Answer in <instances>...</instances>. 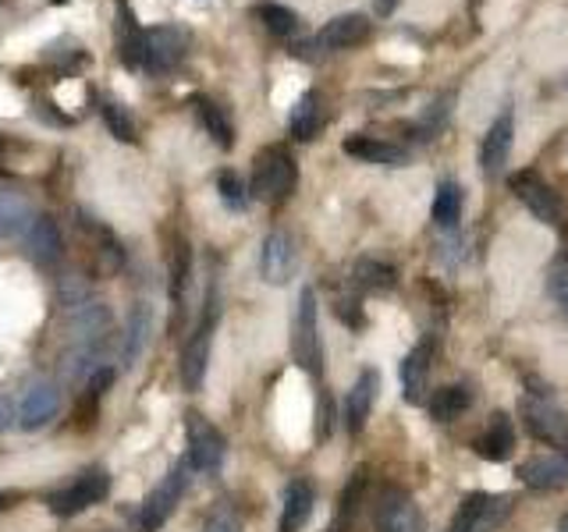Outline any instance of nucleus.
<instances>
[{"mask_svg":"<svg viewBox=\"0 0 568 532\" xmlns=\"http://www.w3.org/2000/svg\"><path fill=\"white\" fill-rule=\"evenodd\" d=\"M298 185V167H295V156L284 150V146H271L256 156L253 164V177H248V195L260 203H284Z\"/></svg>","mask_w":568,"mask_h":532,"instance_id":"1","label":"nucleus"},{"mask_svg":"<svg viewBox=\"0 0 568 532\" xmlns=\"http://www.w3.org/2000/svg\"><path fill=\"white\" fill-rule=\"evenodd\" d=\"M523 419L529 426V433L537 437L547 448H555L558 454H568V412L547 395V390L532 387L523 398Z\"/></svg>","mask_w":568,"mask_h":532,"instance_id":"2","label":"nucleus"},{"mask_svg":"<svg viewBox=\"0 0 568 532\" xmlns=\"http://www.w3.org/2000/svg\"><path fill=\"white\" fill-rule=\"evenodd\" d=\"M185 487H189V461H178V466L160 479V487H153L146 501L139 504L135 532H160V525H164L174 514V508L182 504Z\"/></svg>","mask_w":568,"mask_h":532,"instance_id":"3","label":"nucleus"},{"mask_svg":"<svg viewBox=\"0 0 568 532\" xmlns=\"http://www.w3.org/2000/svg\"><path fill=\"white\" fill-rule=\"evenodd\" d=\"M511 192H515V200H519L540 224L565 227V203H561V195L550 188L537 171L511 174Z\"/></svg>","mask_w":568,"mask_h":532,"instance_id":"4","label":"nucleus"},{"mask_svg":"<svg viewBox=\"0 0 568 532\" xmlns=\"http://www.w3.org/2000/svg\"><path fill=\"white\" fill-rule=\"evenodd\" d=\"M295 362L310 372V377H320L324 372V345H320V327H316V295L313 288H302L298 295V313H295Z\"/></svg>","mask_w":568,"mask_h":532,"instance_id":"5","label":"nucleus"},{"mask_svg":"<svg viewBox=\"0 0 568 532\" xmlns=\"http://www.w3.org/2000/svg\"><path fill=\"white\" fill-rule=\"evenodd\" d=\"M106 490H111V475H106L103 469H89L85 475L75 479V483L53 490L47 497V504H50L53 514H58V519H71V514H82L93 504H100L106 497Z\"/></svg>","mask_w":568,"mask_h":532,"instance_id":"6","label":"nucleus"},{"mask_svg":"<svg viewBox=\"0 0 568 532\" xmlns=\"http://www.w3.org/2000/svg\"><path fill=\"white\" fill-rule=\"evenodd\" d=\"M508 514H511V504L505 501V497L469 493L466 501L458 504L448 532H497V525H501Z\"/></svg>","mask_w":568,"mask_h":532,"instance_id":"7","label":"nucleus"},{"mask_svg":"<svg viewBox=\"0 0 568 532\" xmlns=\"http://www.w3.org/2000/svg\"><path fill=\"white\" fill-rule=\"evenodd\" d=\"M185 437H189V466L195 472H213L224 461V433L206 416L189 412L185 416Z\"/></svg>","mask_w":568,"mask_h":532,"instance_id":"8","label":"nucleus"},{"mask_svg":"<svg viewBox=\"0 0 568 532\" xmlns=\"http://www.w3.org/2000/svg\"><path fill=\"white\" fill-rule=\"evenodd\" d=\"M213 316H217V301H213V291H210L206 313L200 319V327L192 330V337L185 341V351H182V383H185V390H200L203 380H206L210 341H213Z\"/></svg>","mask_w":568,"mask_h":532,"instance_id":"9","label":"nucleus"},{"mask_svg":"<svg viewBox=\"0 0 568 532\" xmlns=\"http://www.w3.org/2000/svg\"><path fill=\"white\" fill-rule=\"evenodd\" d=\"M511 142H515V111L511 103L505 106L501 114L490 121V129L479 139V150H476V164L487 177H497L505 171L508 156H511Z\"/></svg>","mask_w":568,"mask_h":532,"instance_id":"10","label":"nucleus"},{"mask_svg":"<svg viewBox=\"0 0 568 532\" xmlns=\"http://www.w3.org/2000/svg\"><path fill=\"white\" fill-rule=\"evenodd\" d=\"M189 53V32L178 25H156L146 29V58H142V68H150L153 75H164V71H174L182 64V58Z\"/></svg>","mask_w":568,"mask_h":532,"instance_id":"11","label":"nucleus"},{"mask_svg":"<svg viewBox=\"0 0 568 532\" xmlns=\"http://www.w3.org/2000/svg\"><path fill=\"white\" fill-rule=\"evenodd\" d=\"M111 327H114L111 309L97 298H85L82 306H75V313H71V348L103 351V341L111 337Z\"/></svg>","mask_w":568,"mask_h":532,"instance_id":"12","label":"nucleus"},{"mask_svg":"<svg viewBox=\"0 0 568 532\" xmlns=\"http://www.w3.org/2000/svg\"><path fill=\"white\" fill-rule=\"evenodd\" d=\"M377 532H426L423 511L398 487H387L377 501Z\"/></svg>","mask_w":568,"mask_h":532,"instance_id":"13","label":"nucleus"},{"mask_svg":"<svg viewBox=\"0 0 568 532\" xmlns=\"http://www.w3.org/2000/svg\"><path fill=\"white\" fill-rule=\"evenodd\" d=\"M298 270V245L288 231H271L260 253V274L266 284H288Z\"/></svg>","mask_w":568,"mask_h":532,"instance_id":"14","label":"nucleus"},{"mask_svg":"<svg viewBox=\"0 0 568 532\" xmlns=\"http://www.w3.org/2000/svg\"><path fill=\"white\" fill-rule=\"evenodd\" d=\"M519 479L529 490L555 493L568 487V454H532L519 466Z\"/></svg>","mask_w":568,"mask_h":532,"instance_id":"15","label":"nucleus"},{"mask_svg":"<svg viewBox=\"0 0 568 532\" xmlns=\"http://www.w3.org/2000/svg\"><path fill=\"white\" fill-rule=\"evenodd\" d=\"M369 18L366 14H337L331 22L316 32L313 47L320 50H348V47H359L366 35H369Z\"/></svg>","mask_w":568,"mask_h":532,"instance_id":"16","label":"nucleus"},{"mask_svg":"<svg viewBox=\"0 0 568 532\" xmlns=\"http://www.w3.org/2000/svg\"><path fill=\"white\" fill-rule=\"evenodd\" d=\"M342 150L348 156H355V160H363V164H381V167L408 164V150L405 146H398V142H387V139H377V135H348Z\"/></svg>","mask_w":568,"mask_h":532,"instance_id":"17","label":"nucleus"},{"mask_svg":"<svg viewBox=\"0 0 568 532\" xmlns=\"http://www.w3.org/2000/svg\"><path fill=\"white\" fill-rule=\"evenodd\" d=\"M58 412H61V390L53 383H36L26 390L22 405H18V422H22L26 430H40V426H47Z\"/></svg>","mask_w":568,"mask_h":532,"instance_id":"18","label":"nucleus"},{"mask_svg":"<svg viewBox=\"0 0 568 532\" xmlns=\"http://www.w3.org/2000/svg\"><path fill=\"white\" fill-rule=\"evenodd\" d=\"M118 53L124 68H142L146 58V29L139 25L129 0H118Z\"/></svg>","mask_w":568,"mask_h":532,"instance_id":"19","label":"nucleus"},{"mask_svg":"<svg viewBox=\"0 0 568 532\" xmlns=\"http://www.w3.org/2000/svg\"><path fill=\"white\" fill-rule=\"evenodd\" d=\"M377 395H381V372L377 369H363L359 380H355V387L348 390V401H345V419H348V430L359 433L373 405H377Z\"/></svg>","mask_w":568,"mask_h":532,"instance_id":"20","label":"nucleus"},{"mask_svg":"<svg viewBox=\"0 0 568 532\" xmlns=\"http://www.w3.org/2000/svg\"><path fill=\"white\" fill-rule=\"evenodd\" d=\"M26 245H29V256H32L36 263H40V266H58L61 256H64L61 227L53 224L50 217H36V221L29 224Z\"/></svg>","mask_w":568,"mask_h":532,"instance_id":"21","label":"nucleus"},{"mask_svg":"<svg viewBox=\"0 0 568 532\" xmlns=\"http://www.w3.org/2000/svg\"><path fill=\"white\" fill-rule=\"evenodd\" d=\"M430 359H434V345L419 341L413 351L405 355L402 362V387H405V401H423L426 398V377H430Z\"/></svg>","mask_w":568,"mask_h":532,"instance_id":"22","label":"nucleus"},{"mask_svg":"<svg viewBox=\"0 0 568 532\" xmlns=\"http://www.w3.org/2000/svg\"><path fill=\"white\" fill-rule=\"evenodd\" d=\"M288 129L298 142H310L320 135L324 129V96L310 89V93H302L292 106V117H288Z\"/></svg>","mask_w":568,"mask_h":532,"instance_id":"23","label":"nucleus"},{"mask_svg":"<svg viewBox=\"0 0 568 532\" xmlns=\"http://www.w3.org/2000/svg\"><path fill=\"white\" fill-rule=\"evenodd\" d=\"M511 448H515V430H511V419L505 412H497L487 430L473 440V451L487 461H505L511 454Z\"/></svg>","mask_w":568,"mask_h":532,"instance_id":"24","label":"nucleus"},{"mask_svg":"<svg viewBox=\"0 0 568 532\" xmlns=\"http://www.w3.org/2000/svg\"><path fill=\"white\" fill-rule=\"evenodd\" d=\"M150 330H153V313L146 301H135L132 313H129V327H124V337H121V362L132 366L142 348L150 341Z\"/></svg>","mask_w":568,"mask_h":532,"instance_id":"25","label":"nucleus"},{"mask_svg":"<svg viewBox=\"0 0 568 532\" xmlns=\"http://www.w3.org/2000/svg\"><path fill=\"white\" fill-rule=\"evenodd\" d=\"M313 514V487L295 479V483L284 490V508H281V532H298L310 522Z\"/></svg>","mask_w":568,"mask_h":532,"instance_id":"26","label":"nucleus"},{"mask_svg":"<svg viewBox=\"0 0 568 532\" xmlns=\"http://www.w3.org/2000/svg\"><path fill=\"white\" fill-rule=\"evenodd\" d=\"M32 224V206L26 195L18 192H0V238H14L29 231Z\"/></svg>","mask_w":568,"mask_h":532,"instance_id":"27","label":"nucleus"},{"mask_svg":"<svg viewBox=\"0 0 568 532\" xmlns=\"http://www.w3.org/2000/svg\"><path fill=\"white\" fill-rule=\"evenodd\" d=\"M462 206H466V195H462L458 182H440L434 195V224L440 231H455L462 221Z\"/></svg>","mask_w":568,"mask_h":532,"instance_id":"28","label":"nucleus"},{"mask_svg":"<svg viewBox=\"0 0 568 532\" xmlns=\"http://www.w3.org/2000/svg\"><path fill=\"white\" fill-rule=\"evenodd\" d=\"M195 111H200L203 129L210 132V139L217 142L221 150H231V146H235V124L227 121L224 106H217L213 100H200V103H195Z\"/></svg>","mask_w":568,"mask_h":532,"instance_id":"29","label":"nucleus"},{"mask_svg":"<svg viewBox=\"0 0 568 532\" xmlns=\"http://www.w3.org/2000/svg\"><path fill=\"white\" fill-rule=\"evenodd\" d=\"M469 405H473V395L462 383L440 387V390H434V398H430V416L437 422H452V419H458L462 412H466Z\"/></svg>","mask_w":568,"mask_h":532,"instance_id":"30","label":"nucleus"},{"mask_svg":"<svg viewBox=\"0 0 568 532\" xmlns=\"http://www.w3.org/2000/svg\"><path fill=\"white\" fill-rule=\"evenodd\" d=\"M363 487H366V472H355L352 483L345 487L342 501H337V514H334V525L331 532H348L355 514H359V501H363Z\"/></svg>","mask_w":568,"mask_h":532,"instance_id":"31","label":"nucleus"},{"mask_svg":"<svg viewBox=\"0 0 568 532\" xmlns=\"http://www.w3.org/2000/svg\"><path fill=\"white\" fill-rule=\"evenodd\" d=\"M395 266H387L381 259H359L355 263V284L366 291H387L395 288Z\"/></svg>","mask_w":568,"mask_h":532,"instance_id":"32","label":"nucleus"},{"mask_svg":"<svg viewBox=\"0 0 568 532\" xmlns=\"http://www.w3.org/2000/svg\"><path fill=\"white\" fill-rule=\"evenodd\" d=\"M189 277H192V253H189L185 242H178L174 253H171V301H174V309H182Z\"/></svg>","mask_w":568,"mask_h":532,"instance_id":"33","label":"nucleus"},{"mask_svg":"<svg viewBox=\"0 0 568 532\" xmlns=\"http://www.w3.org/2000/svg\"><path fill=\"white\" fill-rule=\"evenodd\" d=\"M256 18L274 35H295L298 32V14L292 8H284V4H274V0H263V4H256Z\"/></svg>","mask_w":568,"mask_h":532,"instance_id":"34","label":"nucleus"},{"mask_svg":"<svg viewBox=\"0 0 568 532\" xmlns=\"http://www.w3.org/2000/svg\"><path fill=\"white\" fill-rule=\"evenodd\" d=\"M100 117L106 121V129H111V135H114L118 142H135V121H132V114L124 111L121 103L103 100V103H100Z\"/></svg>","mask_w":568,"mask_h":532,"instance_id":"35","label":"nucleus"},{"mask_svg":"<svg viewBox=\"0 0 568 532\" xmlns=\"http://www.w3.org/2000/svg\"><path fill=\"white\" fill-rule=\"evenodd\" d=\"M217 192H221V200L231 206V209H242L253 195H248V185H245V177H239L235 171H221L217 174Z\"/></svg>","mask_w":568,"mask_h":532,"instance_id":"36","label":"nucleus"},{"mask_svg":"<svg viewBox=\"0 0 568 532\" xmlns=\"http://www.w3.org/2000/svg\"><path fill=\"white\" fill-rule=\"evenodd\" d=\"M111 383H114V369H111V366H97V369H93V380H89V387H85L89 401H100Z\"/></svg>","mask_w":568,"mask_h":532,"instance_id":"37","label":"nucleus"},{"mask_svg":"<svg viewBox=\"0 0 568 532\" xmlns=\"http://www.w3.org/2000/svg\"><path fill=\"white\" fill-rule=\"evenodd\" d=\"M203 532H239V519L231 511H213L203 525Z\"/></svg>","mask_w":568,"mask_h":532,"instance_id":"38","label":"nucleus"},{"mask_svg":"<svg viewBox=\"0 0 568 532\" xmlns=\"http://www.w3.org/2000/svg\"><path fill=\"white\" fill-rule=\"evenodd\" d=\"M550 295H555V301L568 313V270L550 274Z\"/></svg>","mask_w":568,"mask_h":532,"instance_id":"39","label":"nucleus"},{"mask_svg":"<svg viewBox=\"0 0 568 532\" xmlns=\"http://www.w3.org/2000/svg\"><path fill=\"white\" fill-rule=\"evenodd\" d=\"M11 422H14V408L8 398H0V430H8Z\"/></svg>","mask_w":568,"mask_h":532,"instance_id":"40","label":"nucleus"},{"mask_svg":"<svg viewBox=\"0 0 568 532\" xmlns=\"http://www.w3.org/2000/svg\"><path fill=\"white\" fill-rule=\"evenodd\" d=\"M14 501H18V493H14V490H0V511L11 508Z\"/></svg>","mask_w":568,"mask_h":532,"instance_id":"41","label":"nucleus"},{"mask_svg":"<svg viewBox=\"0 0 568 532\" xmlns=\"http://www.w3.org/2000/svg\"><path fill=\"white\" fill-rule=\"evenodd\" d=\"M395 4H398V0H377V14H390V11H395Z\"/></svg>","mask_w":568,"mask_h":532,"instance_id":"42","label":"nucleus"},{"mask_svg":"<svg viewBox=\"0 0 568 532\" xmlns=\"http://www.w3.org/2000/svg\"><path fill=\"white\" fill-rule=\"evenodd\" d=\"M558 532H568V511L558 519Z\"/></svg>","mask_w":568,"mask_h":532,"instance_id":"43","label":"nucleus"},{"mask_svg":"<svg viewBox=\"0 0 568 532\" xmlns=\"http://www.w3.org/2000/svg\"><path fill=\"white\" fill-rule=\"evenodd\" d=\"M53 4H64V0H53Z\"/></svg>","mask_w":568,"mask_h":532,"instance_id":"44","label":"nucleus"}]
</instances>
